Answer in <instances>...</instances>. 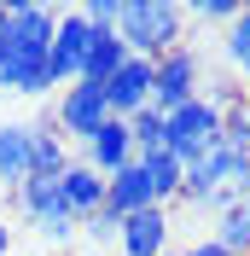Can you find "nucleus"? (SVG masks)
Wrapping results in <instances>:
<instances>
[{
    "instance_id": "1",
    "label": "nucleus",
    "mask_w": 250,
    "mask_h": 256,
    "mask_svg": "<svg viewBox=\"0 0 250 256\" xmlns=\"http://www.w3.org/2000/svg\"><path fill=\"white\" fill-rule=\"evenodd\" d=\"M52 30H58V6L12 0L6 41H0V94H24V99H47L52 94V70H47Z\"/></svg>"
},
{
    "instance_id": "2",
    "label": "nucleus",
    "mask_w": 250,
    "mask_h": 256,
    "mask_svg": "<svg viewBox=\"0 0 250 256\" xmlns=\"http://www.w3.org/2000/svg\"><path fill=\"white\" fill-rule=\"evenodd\" d=\"M186 12L174 0H122V18H116V41H122L134 58H163L186 41Z\"/></svg>"
},
{
    "instance_id": "3",
    "label": "nucleus",
    "mask_w": 250,
    "mask_h": 256,
    "mask_svg": "<svg viewBox=\"0 0 250 256\" xmlns=\"http://www.w3.org/2000/svg\"><path fill=\"white\" fill-rule=\"evenodd\" d=\"M221 122H227V111H221L210 94H198L192 105H180V111L163 116V152H174L180 163L210 158V152L221 146Z\"/></svg>"
},
{
    "instance_id": "4",
    "label": "nucleus",
    "mask_w": 250,
    "mask_h": 256,
    "mask_svg": "<svg viewBox=\"0 0 250 256\" xmlns=\"http://www.w3.org/2000/svg\"><path fill=\"white\" fill-rule=\"evenodd\" d=\"M12 198H18V210L35 222V233L41 239H52V244H70L82 233V222H76V210L64 204V186H58V175H30L24 186H12Z\"/></svg>"
},
{
    "instance_id": "5",
    "label": "nucleus",
    "mask_w": 250,
    "mask_h": 256,
    "mask_svg": "<svg viewBox=\"0 0 250 256\" xmlns=\"http://www.w3.org/2000/svg\"><path fill=\"white\" fill-rule=\"evenodd\" d=\"M105 122H110V99H105V88H99V82H70V88H58L52 128L64 134V146H70V140L88 146Z\"/></svg>"
},
{
    "instance_id": "6",
    "label": "nucleus",
    "mask_w": 250,
    "mask_h": 256,
    "mask_svg": "<svg viewBox=\"0 0 250 256\" xmlns=\"http://www.w3.org/2000/svg\"><path fill=\"white\" fill-rule=\"evenodd\" d=\"M204 94V52L192 47V41H180L174 52H163L157 58V82H152V111H180V105H192V99Z\"/></svg>"
},
{
    "instance_id": "7",
    "label": "nucleus",
    "mask_w": 250,
    "mask_h": 256,
    "mask_svg": "<svg viewBox=\"0 0 250 256\" xmlns=\"http://www.w3.org/2000/svg\"><path fill=\"white\" fill-rule=\"evenodd\" d=\"M88 41H94V24L76 12H58V30H52V47H47V70H52V88H70L82 82V64H88Z\"/></svg>"
},
{
    "instance_id": "8",
    "label": "nucleus",
    "mask_w": 250,
    "mask_h": 256,
    "mask_svg": "<svg viewBox=\"0 0 250 256\" xmlns=\"http://www.w3.org/2000/svg\"><path fill=\"white\" fill-rule=\"evenodd\" d=\"M152 82H157V64H152V58H134V52H128V58H122V70L105 82L110 116H122V122H128L134 111H146V105H152Z\"/></svg>"
},
{
    "instance_id": "9",
    "label": "nucleus",
    "mask_w": 250,
    "mask_h": 256,
    "mask_svg": "<svg viewBox=\"0 0 250 256\" xmlns=\"http://www.w3.org/2000/svg\"><path fill=\"white\" fill-rule=\"evenodd\" d=\"M134 158H140V152H134V134H128V122H122V116H110V122L99 128L94 140L82 146V163H88V169H99L105 180L116 175V169H128Z\"/></svg>"
},
{
    "instance_id": "10",
    "label": "nucleus",
    "mask_w": 250,
    "mask_h": 256,
    "mask_svg": "<svg viewBox=\"0 0 250 256\" xmlns=\"http://www.w3.org/2000/svg\"><path fill=\"white\" fill-rule=\"evenodd\" d=\"M116 250L122 256H163L169 250V210H134L122 216V233H116Z\"/></svg>"
},
{
    "instance_id": "11",
    "label": "nucleus",
    "mask_w": 250,
    "mask_h": 256,
    "mask_svg": "<svg viewBox=\"0 0 250 256\" xmlns=\"http://www.w3.org/2000/svg\"><path fill=\"white\" fill-rule=\"evenodd\" d=\"M152 204H157V192H152V175H146L140 158L105 180V210L116 216V222H122V216H134V210H152ZM157 210H163V204H157Z\"/></svg>"
},
{
    "instance_id": "12",
    "label": "nucleus",
    "mask_w": 250,
    "mask_h": 256,
    "mask_svg": "<svg viewBox=\"0 0 250 256\" xmlns=\"http://www.w3.org/2000/svg\"><path fill=\"white\" fill-rule=\"evenodd\" d=\"M35 169V122H0V180L24 186Z\"/></svg>"
},
{
    "instance_id": "13",
    "label": "nucleus",
    "mask_w": 250,
    "mask_h": 256,
    "mask_svg": "<svg viewBox=\"0 0 250 256\" xmlns=\"http://www.w3.org/2000/svg\"><path fill=\"white\" fill-rule=\"evenodd\" d=\"M58 186H64V204L76 210V222H88L94 210H105V175L88 169L82 158H70V169L58 175Z\"/></svg>"
},
{
    "instance_id": "14",
    "label": "nucleus",
    "mask_w": 250,
    "mask_h": 256,
    "mask_svg": "<svg viewBox=\"0 0 250 256\" xmlns=\"http://www.w3.org/2000/svg\"><path fill=\"white\" fill-rule=\"evenodd\" d=\"M122 58H128V47L116 41V30H94V41H88V64H82V82H99V88H105V82L122 70Z\"/></svg>"
},
{
    "instance_id": "15",
    "label": "nucleus",
    "mask_w": 250,
    "mask_h": 256,
    "mask_svg": "<svg viewBox=\"0 0 250 256\" xmlns=\"http://www.w3.org/2000/svg\"><path fill=\"white\" fill-rule=\"evenodd\" d=\"M140 163H146V175H152L157 204H174L180 198V180H186V163L174 158V152H140Z\"/></svg>"
},
{
    "instance_id": "16",
    "label": "nucleus",
    "mask_w": 250,
    "mask_h": 256,
    "mask_svg": "<svg viewBox=\"0 0 250 256\" xmlns=\"http://www.w3.org/2000/svg\"><path fill=\"white\" fill-rule=\"evenodd\" d=\"M210 239H216L227 256H250V198H244V204H233V210H221Z\"/></svg>"
},
{
    "instance_id": "17",
    "label": "nucleus",
    "mask_w": 250,
    "mask_h": 256,
    "mask_svg": "<svg viewBox=\"0 0 250 256\" xmlns=\"http://www.w3.org/2000/svg\"><path fill=\"white\" fill-rule=\"evenodd\" d=\"M221 52H227V64H233V82L244 88V82H250V6H238V18L227 24Z\"/></svg>"
},
{
    "instance_id": "18",
    "label": "nucleus",
    "mask_w": 250,
    "mask_h": 256,
    "mask_svg": "<svg viewBox=\"0 0 250 256\" xmlns=\"http://www.w3.org/2000/svg\"><path fill=\"white\" fill-rule=\"evenodd\" d=\"M70 169V146L52 122H35V169L30 175H64Z\"/></svg>"
},
{
    "instance_id": "19",
    "label": "nucleus",
    "mask_w": 250,
    "mask_h": 256,
    "mask_svg": "<svg viewBox=\"0 0 250 256\" xmlns=\"http://www.w3.org/2000/svg\"><path fill=\"white\" fill-rule=\"evenodd\" d=\"M128 134H134V152H163V111H134L128 116Z\"/></svg>"
},
{
    "instance_id": "20",
    "label": "nucleus",
    "mask_w": 250,
    "mask_h": 256,
    "mask_svg": "<svg viewBox=\"0 0 250 256\" xmlns=\"http://www.w3.org/2000/svg\"><path fill=\"white\" fill-rule=\"evenodd\" d=\"M180 12H186V24H233L238 0H192V6H180Z\"/></svg>"
},
{
    "instance_id": "21",
    "label": "nucleus",
    "mask_w": 250,
    "mask_h": 256,
    "mask_svg": "<svg viewBox=\"0 0 250 256\" xmlns=\"http://www.w3.org/2000/svg\"><path fill=\"white\" fill-rule=\"evenodd\" d=\"M82 233H88V244H94V250H110V244H116V233H122V222H116L110 210H94V216L82 222Z\"/></svg>"
},
{
    "instance_id": "22",
    "label": "nucleus",
    "mask_w": 250,
    "mask_h": 256,
    "mask_svg": "<svg viewBox=\"0 0 250 256\" xmlns=\"http://www.w3.org/2000/svg\"><path fill=\"white\" fill-rule=\"evenodd\" d=\"M82 18L94 24V30H116V18H122V0H88Z\"/></svg>"
},
{
    "instance_id": "23",
    "label": "nucleus",
    "mask_w": 250,
    "mask_h": 256,
    "mask_svg": "<svg viewBox=\"0 0 250 256\" xmlns=\"http://www.w3.org/2000/svg\"><path fill=\"white\" fill-rule=\"evenodd\" d=\"M180 256H227V250H221L216 239H198V244H186V250H180Z\"/></svg>"
},
{
    "instance_id": "24",
    "label": "nucleus",
    "mask_w": 250,
    "mask_h": 256,
    "mask_svg": "<svg viewBox=\"0 0 250 256\" xmlns=\"http://www.w3.org/2000/svg\"><path fill=\"white\" fill-rule=\"evenodd\" d=\"M238 122H244V158H250V99H244V111H238Z\"/></svg>"
},
{
    "instance_id": "25",
    "label": "nucleus",
    "mask_w": 250,
    "mask_h": 256,
    "mask_svg": "<svg viewBox=\"0 0 250 256\" xmlns=\"http://www.w3.org/2000/svg\"><path fill=\"white\" fill-rule=\"evenodd\" d=\"M6 250H12V227L0 222V256H6Z\"/></svg>"
},
{
    "instance_id": "26",
    "label": "nucleus",
    "mask_w": 250,
    "mask_h": 256,
    "mask_svg": "<svg viewBox=\"0 0 250 256\" xmlns=\"http://www.w3.org/2000/svg\"><path fill=\"white\" fill-rule=\"evenodd\" d=\"M6 18H12V6H0V41H6Z\"/></svg>"
},
{
    "instance_id": "27",
    "label": "nucleus",
    "mask_w": 250,
    "mask_h": 256,
    "mask_svg": "<svg viewBox=\"0 0 250 256\" xmlns=\"http://www.w3.org/2000/svg\"><path fill=\"white\" fill-rule=\"evenodd\" d=\"M163 256H180V250H163Z\"/></svg>"
}]
</instances>
